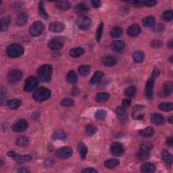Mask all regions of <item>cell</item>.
<instances>
[{
    "instance_id": "1",
    "label": "cell",
    "mask_w": 173,
    "mask_h": 173,
    "mask_svg": "<svg viewBox=\"0 0 173 173\" xmlns=\"http://www.w3.org/2000/svg\"><path fill=\"white\" fill-rule=\"evenodd\" d=\"M53 68L50 64H44L37 70V74L39 78L45 83H48L52 78Z\"/></svg>"
},
{
    "instance_id": "2",
    "label": "cell",
    "mask_w": 173,
    "mask_h": 173,
    "mask_svg": "<svg viewBox=\"0 0 173 173\" xmlns=\"http://www.w3.org/2000/svg\"><path fill=\"white\" fill-rule=\"evenodd\" d=\"M24 52V49L23 45L18 43H12L8 46L6 49V53L9 57L14 58L20 57L23 55Z\"/></svg>"
},
{
    "instance_id": "3",
    "label": "cell",
    "mask_w": 173,
    "mask_h": 173,
    "mask_svg": "<svg viewBox=\"0 0 173 173\" xmlns=\"http://www.w3.org/2000/svg\"><path fill=\"white\" fill-rule=\"evenodd\" d=\"M51 96V92L47 88L41 87L36 89L33 93V97L37 102H43L48 99Z\"/></svg>"
},
{
    "instance_id": "4",
    "label": "cell",
    "mask_w": 173,
    "mask_h": 173,
    "mask_svg": "<svg viewBox=\"0 0 173 173\" xmlns=\"http://www.w3.org/2000/svg\"><path fill=\"white\" fill-rule=\"evenodd\" d=\"M39 85V79L35 76L29 77L25 81L24 89L26 92H31L33 91Z\"/></svg>"
},
{
    "instance_id": "5",
    "label": "cell",
    "mask_w": 173,
    "mask_h": 173,
    "mask_svg": "<svg viewBox=\"0 0 173 173\" xmlns=\"http://www.w3.org/2000/svg\"><path fill=\"white\" fill-rule=\"evenodd\" d=\"M76 23L80 30L86 31L89 29L91 24H92V20L88 16L82 15L78 18Z\"/></svg>"
},
{
    "instance_id": "6",
    "label": "cell",
    "mask_w": 173,
    "mask_h": 173,
    "mask_svg": "<svg viewBox=\"0 0 173 173\" xmlns=\"http://www.w3.org/2000/svg\"><path fill=\"white\" fill-rule=\"evenodd\" d=\"M44 29H45V27L41 22L36 21L31 26L29 33L33 37H37L43 33Z\"/></svg>"
},
{
    "instance_id": "7",
    "label": "cell",
    "mask_w": 173,
    "mask_h": 173,
    "mask_svg": "<svg viewBox=\"0 0 173 173\" xmlns=\"http://www.w3.org/2000/svg\"><path fill=\"white\" fill-rule=\"evenodd\" d=\"M22 77H23V73H22V72L19 70H16V69L10 70L8 72L7 76L8 82L12 84L18 83V82L21 80Z\"/></svg>"
},
{
    "instance_id": "8",
    "label": "cell",
    "mask_w": 173,
    "mask_h": 173,
    "mask_svg": "<svg viewBox=\"0 0 173 173\" xmlns=\"http://www.w3.org/2000/svg\"><path fill=\"white\" fill-rule=\"evenodd\" d=\"M8 155L13 158L18 163H24L29 162L31 160V157L29 155H18L14 151H10L8 152Z\"/></svg>"
},
{
    "instance_id": "9",
    "label": "cell",
    "mask_w": 173,
    "mask_h": 173,
    "mask_svg": "<svg viewBox=\"0 0 173 173\" xmlns=\"http://www.w3.org/2000/svg\"><path fill=\"white\" fill-rule=\"evenodd\" d=\"M73 151L70 147H64L56 151V156L60 159H67L72 156Z\"/></svg>"
},
{
    "instance_id": "10",
    "label": "cell",
    "mask_w": 173,
    "mask_h": 173,
    "mask_svg": "<svg viewBox=\"0 0 173 173\" xmlns=\"http://www.w3.org/2000/svg\"><path fill=\"white\" fill-rule=\"evenodd\" d=\"M28 122L27 121L24 120V119H20L16 121L12 126V130L16 133H20V132H23L26 131L28 128Z\"/></svg>"
},
{
    "instance_id": "11",
    "label": "cell",
    "mask_w": 173,
    "mask_h": 173,
    "mask_svg": "<svg viewBox=\"0 0 173 173\" xmlns=\"http://www.w3.org/2000/svg\"><path fill=\"white\" fill-rule=\"evenodd\" d=\"M124 147L118 142L113 143L110 146V152L113 156H120L124 153Z\"/></svg>"
},
{
    "instance_id": "12",
    "label": "cell",
    "mask_w": 173,
    "mask_h": 173,
    "mask_svg": "<svg viewBox=\"0 0 173 173\" xmlns=\"http://www.w3.org/2000/svg\"><path fill=\"white\" fill-rule=\"evenodd\" d=\"M154 81H155V79L150 77V79L147 81L146 88H145V95H146L147 98L149 99H151L153 97Z\"/></svg>"
},
{
    "instance_id": "13",
    "label": "cell",
    "mask_w": 173,
    "mask_h": 173,
    "mask_svg": "<svg viewBox=\"0 0 173 173\" xmlns=\"http://www.w3.org/2000/svg\"><path fill=\"white\" fill-rule=\"evenodd\" d=\"M145 115V107L143 106L137 105L135 107L132 117L134 120H141Z\"/></svg>"
},
{
    "instance_id": "14",
    "label": "cell",
    "mask_w": 173,
    "mask_h": 173,
    "mask_svg": "<svg viewBox=\"0 0 173 173\" xmlns=\"http://www.w3.org/2000/svg\"><path fill=\"white\" fill-rule=\"evenodd\" d=\"M65 29L64 24L60 22H53L49 24V29L53 33H60Z\"/></svg>"
},
{
    "instance_id": "15",
    "label": "cell",
    "mask_w": 173,
    "mask_h": 173,
    "mask_svg": "<svg viewBox=\"0 0 173 173\" xmlns=\"http://www.w3.org/2000/svg\"><path fill=\"white\" fill-rule=\"evenodd\" d=\"M173 84L172 82H166L163 85L160 96L161 97H166L169 96L172 92Z\"/></svg>"
},
{
    "instance_id": "16",
    "label": "cell",
    "mask_w": 173,
    "mask_h": 173,
    "mask_svg": "<svg viewBox=\"0 0 173 173\" xmlns=\"http://www.w3.org/2000/svg\"><path fill=\"white\" fill-rule=\"evenodd\" d=\"M151 122L154 124L160 126L164 123V119L163 116L159 113H153L151 116Z\"/></svg>"
},
{
    "instance_id": "17",
    "label": "cell",
    "mask_w": 173,
    "mask_h": 173,
    "mask_svg": "<svg viewBox=\"0 0 173 173\" xmlns=\"http://www.w3.org/2000/svg\"><path fill=\"white\" fill-rule=\"evenodd\" d=\"M141 31V30L139 25H138L137 24H135L128 27V29H127V34L130 37H136L139 35Z\"/></svg>"
},
{
    "instance_id": "18",
    "label": "cell",
    "mask_w": 173,
    "mask_h": 173,
    "mask_svg": "<svg viewBox=\"0 0 173 173\" xmlns=\"http://www.w3.org/2000/svg\"><path fill=\"white\" fill-rule=\"evenodd\" d=\"M117 62V59L113 56H106L102 59L103 64L106 67H111L114 66Z\"/></svg>"
},
{
    "instance_id": "19",
    "label": "cell",
    "mask_w": 173,
    "mask_h": 173,
    "mask_svg": "<svg viewBox=\"0 0 173 173\" xmlns=\"http://www.w3.org/2000/svg\"><path fill=\"white\" fill-rule=\"evenodd\" d=\"M28 20V14L25 12H22L20 14H18L16 24L18 27H23L26 24Z\"/></svg>"
},
{
    "instance_id": "20",
    "label": "cell",
    "mask_w": 173,
    "mask_h": 173,
    "mask_svg": "<svg viewBox=\"0 0 173 173\" xmlns=\"http://www.w3.org/2000/svg\"><path fill=\"white\" fill-rule=\"evenodd\" d=\"M116 113H117L119 119H120L122 122H126L127 119V114L125 108H124L123 106L117 107V108H116Z\"/></svg>"
},
{
    "instance_id": "21",
    "label": "cell",
    "mask_w": 173,
    "mask_h": 173,
    "mask_svg": "<svg viewBox=\"0 0 173 173\" xmlns=\"http://www.w3.org/2000/svg\"><path fill=\"white\" fill-rule=\"evenodd\" d=\"M125 43L124 41L121 40L114 41L111 43V48L115 52H120L124 48Z\"/></svg>"
},
{
    "instance_id": "22",
    "label": "cell",
    "mask_w": 173,
    "mask_h": 173,
    "mask_svg": "<svg viewBox=\"0 0 173 173\" xmlns=\"http://www.w3.org/2000/svg\"><path fill=\"white\" fill-rule=\"evenodd\" d=\"M48 47L52 50H59L62 48L63 43L58 40L53 39L50 41L48 43Z\"/></svg>"
},
{
    "instance_id": "23",
    "label": "cell",
    "mask_w": 173,
    "mask_h": 173,
    "mask_svg": "<svg viewBox=\"0 0 173 173\" xmlns=\"http://www.w3.org/2000/svg\"><path fill=\"white\" fill-rule=\"evenodd\" d=\"M136 157L139 160H142V161L146 160L148 159L150 157L149 151L140 148L139 152H137V153H136Z\"/></svg>"
},
{
    "instance_id": "24",
    "label": "cell",
    "mask_w": 173,
    "mask_h": 173,
    "mask_svg": "<svg viewBox=\"0 0 173 173\" xmlns=\"http://www.w3.org/2000/svg\"><path fill=\"white\" fill-rule=\"evenodd\" d=\"M155 165L152 163H146L141 166V171L145 173H151L155 171Z\"/></svg>"
},
{
    "instance_id": "25",
    "label": "cell",
    "mask_w": 173,
    "mask_h": 173,
    "mask_svg": "<svg viewBox=\"0 0 173 173\" xmlns=\"http://www.w3.org/2000/svg\"><path fill=\"white\" fill-rule=\"evenodd\" d=\"M56 6L59 10H68L71 7L70 2L67 1H58L56 2Z\"/></svg>"
},
{
    "instance_id": "26",
    "label": "cell",
    "mask_w": 173,
    "mask_h": 173,
    "mask_svg": "<svg viewBox=\"0 0 173 173\" xmlns=\"http://www.w3.org/2000/svg\"><path fill=\"white\" fill-rule=\"evenodd\" d=\"M162 158L168 166H170L172 163V157L171 153L167 151H163L162 152Z\"/></svg>"
},
{
    "instance_id": "27",
    "label": "cell",
    "mask_w": 173,
    "mask_h": 173,
    "mask_svg": "<svg viewBox=\"0 0 173 173\" xmlns=\"http://www.w3.org/2000/svg\"><path fill=\"white\" fill-rule=\"evenodd\" d=\"M153 133H154L153 128L151 127H147L146 128H144V129L139 131V134L140 135V136L143 137H152Z\"/></svg>"
},
{
    "instance_id": "28",
    "label": "cell",
    "mask_w": 173,
    "mask_h": 173,
    "mask_svg": "<svg viewBox=\"0 0 173 173\" xmlns=\"http://www.w3.org/2000/svg\"><path fill=\"white\" fill-rule=\"evenodd\" d=\"M10 18L9 16L3 18L0 21V24H1V26H0V29L2 32H5L8 30L9 25H10Z\"/></svg>"
},
{
    "instance_id": "29",
    "label": "cell",
    "mask_w": 173,
    "mask_h": 173,
    "mask_svg": "<svg viewBox=\"0 0 173 173\" xmlns=\"http://www.w3.org/2000/svg\"><path fill=\"white\" fill-rule=\"evenodd\" d=\"M120 164V161L118 159H109L104 162V166L106 168L112 169L116 167Z\"/></svg>"
},
{
    "instance_id": "30",
    "label": "cell",
    "mask_w": 173,
    "mask_h": 173,
    "mask_svg": "<svg viewBox=\"0 0 173 173\" xmlns=\"http://www.w3.org/2000/svg\"><path fill=\"white\" fill-rule=\"evenodd\" d=\"M110 98V95L107 93H99L96 96V100L99 103H104Z\"/></svg>"
},
{
    "instance_id": "31",
    "label": "cell",
    "mask_w": 173,
    "mask_h": 173,
    "mask_svg": "<svg viewBox=\"0 0 173 173\" xmlns=\"http://www.w3.org/2000/svg\"><path fill=\"white\" fill-rule=\"evenodd\" d=\"M85 51L84 49L82 48H76L72 49L70 52H69V54H70L72 57L73 58H78L80 57L84 53Z\"/></svg>"
},
{
    "instance_id": "32",
    "label": "cell",
    "mask_w": 173,
    "mask_h": 173,
    "mask_svg": "<svg viewBox=\"0 0 173 173\" xmlns=\"http://www.w3.org/2000/svg\"><path fill=\"white\" fill-rule=\"evenodd\" d=\"M78 152H79L81 158H83V159L85 158L87 154V152H88L87 147H86L85 145L83 143H80L78 145Z\"/></svg>"
},
{
    "instance_id": "33",
    "label": "cell",
    "mask_w": 173,
    "mask_h": 173,
    "mask_svg": "<svg viewBox=\"0 0 173 173\" xmlns=\"http://www.w3.org/2000/svg\"><path fill=\"white\" fill-rule=\"evenodd\" d=\"M67 81L68 83L70 84L76 83L77 81V75L76 74V72L72 70H70L67 76Z\"/></svg>"
},
{
    "instance_id": "34",
    "label": "cell",
    "mask_w": 173,
    "mask_h": 173,
    "mask_svg": "<svg viewBox=\"0 0 173 173\" xmlns=\"http://www.w3.org/2000/svg\"><path fill=\"white\" fill-rule=\"evenodd\" d=\"M22 103V102L19 99H12L7 102V106L11 110H15L19 108Z\"/></svg>"
},
{
    "instance_id": "35",
    "label": "cell",
    "mask_w": 173,
    "mask_h": 173,
    "mask_svg": "<svg viewBox=\"0 0 173 173\" xmlns=\"http://www.w3.org/2000/svg\"><path fill=\"white\" fill-rule=\"evenodd\" d=\"M52 139L54 140H65L67 139V134L63 131H56L52 135Z\"/></svg>"
},
{
    "instance_id": "36",
    "label": "cell",
    "mask_w": 173,
    "mask_h": 173,
    "mask_svg": "<svg viewBox=\"0 0 173 173\" xmlns=\"http://www.w3.org/2000/svg\"><path fill=\"white\" fill-rule=\"evenodd\" d=\"M16 143L19 147H25L29 144V139L26 137L20 136L16 139Z\"/></svg>"
},
{
    "instance_id": "37",
    "label": "cell",
    "mask_w": 173,
    "mask_h": 173,
    "mask_svg": "<svg viewBox=\"0 0 173 173\" xmlns=\"http://www.w3.org/2000/svg\"><path fill=\"white\" fill-rule=\"evenodd\" d=\"M89 8L88 6L84 4V3H79L75 6V10H76L77 12L78 13H85V12H87L89 11Z\"/></svg>"
},
{
    "instance_id": "38",
    "label": "cell",
    "mask_w": 173,
    "mask_h": 173,
    "mask_svg": "<svg viewBox=\"0 0 173 173\" xmlns=\"http://www.w3.org/2000/svg\"><path fill=\"white\" fill-rule=\"evenodd\" d=\"M122 34V30L121 27H113L110 31V35L113 38H118L121 37Z\"/></svg>"
},
{
    "instance_id": "39",
    "label": "cell",
    "mask_w": 173,
    "mask_h": 173,
    "mask_svg": "<svg viewBox=\"0 0 173 173\" xmlns=\"http://www.w3.org/2000/svg\"><path fill=\"white\" fill-rule=\"evenodd\" d=\"M103 77V73L102 72L100 71H97L96 72L95 74H93V77H92V79H91L90 83L92 85H95L98 83L99 82L101 81V79Z\"/></svg>"
},
{
    "instance_id": "40",
    "label": "cell",
    "mask_w": 173,
    "mask_h": 173,
    "mask_svg": "<svg viewBox=\"0 0 173 173\" xmlns=\"http://www.w3.org/2000/svg\"><path fill=\"white\" fill-rule=\"evenodd\" d=\"M90 67L87 65L81 66V67L78 68V72H79L80 75H81L82 77L87 76V75L90 73Z\"/></svg>"
},
{
    "instance_id": "41",
    "label": "cell",
    "mask_w": 173,
    "mask_h": 173,
    "mask_svg": "<svg viewBox=\"0 0 173 173\" xmlns=\"http://www.w3.org/2000/svg\"><path fill=\"white\" fill-rule=\"evenodd\" d=\"M143 24L146 27L151 28L153 27L155 24V19L152 16H148L145 18L143 20Z\"/></svg>"
},
{
    "instance_id": "42",
    "label": "cell",
    "mask_w": 173,
    "mask_h": 173,
    "mask_svg": "<svg viewBox=\"0 0 173 173\" xmlns=\"http://www.w3.org/2000/svg\"><path fill=\"white\" fill-rule=\"evenodd\" d=\"M159 108L162 111L168 112L172 110L173 104L171 102H164L159 105Z\"/></svg>"
},
{
    "instance_id": "43",
    "label": "cell",
    "mask_w": 173,
    "mask_h": 173,
    "mask_svg": "<svg viewBox=\"0 0 173 173\" xmlns=\"http://www.w3.org/2000/svg\"><path fill=\"white\" fill-rule=\"evenodd\" d=\"M43 2H40L39 4V8H38V12L39 14L41 17L43 19H48V15L47 14V12L45 10V8H44L43 6Z\"/></svg>"
},
{
    "instance_id": "44",
    "label": "cell",
    "mask_w": 173,
    "mask_h": 173,
    "mask_svg": "<svg viewBox=\"0 0 173 173\" xmlns=\"http://www.w3.org/2000/svg\"><path fill=\"white\" fill-rule=\"evenodd\" d=\"M137 89L135 86H130L125 89L124 94L125 96L128 97H133L136 93Z\"/></svg>"
},
{
    "instance_id": "45",
    "label": "cell",
    "mask_w": 173,
    "mask_h": 173,
    "mask_svg": "<svg viewBox=\"0 0 173 173\" xmlns=\"http://www.w3.org/2000/svg\"><path fill=\"white\" fill-rule=\"evenodd\" d=\"M133 58L135 62L140 63L143 60L144 53L142 52H136L133 53Z\"/></svg>"
},
{
    "instance_id": "46",
    "label": "cell",
    "mask_w": 173,
    "mask_h": 173,
    "mask_svg": "<svg viewBox=\"0 0 173 173\" xmlns=\"http://www.w3.org/2000/svg\"><path fill=\"white\" fill-rule=\"evenodd\" d=\"M162 18L163 20L166 22H170L172 20L173 14L172 10H166L162 15Z\"/></svg>"
},
{
    "instance_id": "47",
    "label": "cell",
    "mask_w": 173,
    "mask_h": 173,
    "mask_svg": "<svg viewBox=\"0 0 173 173\" xmlns=\"http://www.w3.org/2000/svg\"><path fill=\"white\" fill-rule=\"evenodd\" d=\"M97 128L93 124H88L86 127V134L89 137L93 136L96 133Z\"/></svg>"
},
{
    "instance_id": "48",
    "label": "cell",
    "mask_w": 173,
    "mask_h": 173,
    "mask_svg": "<svg viewBox=\"0 0 173 173\" xmlns=\"http://www.w3.org/2000/svg\"><path fill=\"white\" fill-rule=\"evenodd\" d=\"M107 113L104 110H98L95 114V117L98 120H103L106 116Z\"/></svg>"
},
{
    "instance_id": "49",
    "label": "cell",
    "mask_w": 173,
    "mask_h": 173,
    "mask_svg": "<svg viewBox=\"0 0 173 173\" xmlns=\"http://www.w3.org/2000/svg\"><path fill=\"white\" fill-rule=\"evenodd\" d=\"M103 24L102 23L99 25L98 27H97V29L96 31L97 41H99L101 40L102 36V33H103Z\"/></svg>"
},
{
    "instance_id": "50",
    "label": "cell",
    "mask_w": 173,
    "mask_h": 173,
    "mask_svg": "<svg viewBox=\"0 0 173 173\" xmlns=\"http://www.w3.org/2000/svg\"><path fill=\"white\" fill-rule=\"evenodd\" d=\"M74 103V100L72 99H64L61 102V105L67 107H70L73 106Z\"/></svg>"
},
{
    "instance_id": "51",
    "label": "cell",
    "mask_w": 173,
    "mask_h": 173,
    "mask_svg": "<svg viewBox=\"0 0 173 173\" xmlns=\"http://www.w3.org/2000/svg\"><path fill=\"white\" fill-rule=\"evenodd\" d=\"M157 4L156 1L154 0H146V1H142L143 5L147 6V7H153Z\"/></svg>"
},
{
    "instance_id": "52",
    "label": "cell",
    "mask_w": 173,
    "mask_h": 173,
    "mask_svg": "<svg viewBox=\"0 0 173 173\" xmlns=\"http://www.w3.org/2000/svg\"><path fill=\"white\" fill-rule=\"evenodd\" d=\"M140 148L146 150H147V151H150L151 149L152 148V145L149 143H141V146H140Z\"/></svg>"
},
{
    "instance_id": "53",
    "label": "cell",
    "mask_w": 173,
    "mask_h": 173,
    "mask_svg": "<svg viewBox=\"0 0 173 173\" xmlns=\"http://www.w3.org/2000/svg\"><path fill=\"white\" fill-rule=\"evenodd\" d=\"M162 45V42L160 40H153L151 42V46L153 48H159V47Z\"/></svg>"
},
{
    "instance_id": "54",
    "label": "cell",
    "mask_w": 173,
    "mask_h": 173,
    "mask_svg": "<svg viewBox=\"0 0 173 173\" xmlns=\"http://www.w3.org/2000/svg\"><path fill=\"white\" fill-rule=\"evenodd\" d=\"M6 92H5V89H4V87H2V89H1V102L2 103H4V102L5 100L6 99Z\"/></svg>"
},
{
    "instance_id": "55",
    "label": "cell",
    "mask_w": 173,
    "mask_h": 173,
    "mask_svg": "<svg viewBox=\"0 0 173 173\" xmlns=\"http://www.w3.org/2000/svg\"><path fill=\"white\" fill-rule=\"evenodd\" d=\"M159 74H160V72L158 69H156V68L154 69L152 72V74H151V78H153V79H156V78L159 76Z\"/></svg>"
},
{
    "instance_id": "56",
    "label": "cell",
    "mask_w": 173,
    "mask_h": 173,
    "mask_svg": "<svg viewBox=\"0 0 173 173\" xmlns=\"http://www.w3.org/2000/svg\"><path fill=\"white\" fill-rule=\"evenodd\" d=\"M81 172H87V173H92V172L97 173V171L96 169L92 168H85V169H83Z\"/></svg>"
},
{
    "instance_id": "57",
    "label": "cell",
    "mask_w": 173,
    "mask_h": 173,
    "mask_svg": "<svg viewBox=\"0 0 173 173\" xmlns=\"http://www.w3.org/2000/svg\"><path fill=\"white\" fill-rule=\"evenodd\" d=\"M131 100L128 99H125L122 101V106L124 108H127V107L131 105Z\"/></svg>"
},
{
    "instance_id": "58",
    "label": "cell",
    "mask_w": 173,
    "mask_h": 173,
    "mask_svg": "<svg viewBox=\"0 0 173 173\" xmlns=\"http://www.w3.org/2000/svg\"><path fill=\"white\" fill-rule=\"evenodd\" d=\"M92 4L93 7L99 8V6L101 5L102 3H101V2L99 1V0H93V1H92Z\"/></svg>"
},
{
    "instance_id": "59",
    "label": "cell",
    "mask_w": 173,
    "mask_h": 173,
    "mask_svg": "<svg viewBox=\"0 0 173 173\" xmlns=\"http://www.w3.org/2000/svg\"><path fill=\"white\" fill-rule=\"evenodd\" d=\"M166 143H167V145H168V146L172 147V145H173V139H172V137L168 138L167 141H166Z\"/></svg>"
},
{
    "instance_id": "60",
    "label": "cell",
    "mask_w": 173,
    "mask_h": 173,
    "mask_svg": "<svg viewBox=\"0 0 173 173\" xmlns=\"http://www.w3.org/2000/svg\"><path fill=\"white\" fill-rule=\"evenodd\" d=\"M168 45L170 48H172V47H173V41L171 40V41H170L168 43Z\"/></svg>"
},
{
    "instance_id": "61",
    "label": "cell",
    "mask_w": 173,
    "mask_h": 173,
    "mask_svg": "<svg viewBox=\"0 0 173 173\" xmlns=\"http://www.w3.org/2000/svg\"><path fill=\"white\" fill-rule=\"evenodd\" d=\"M168 121H169V122L171 124H172V117L171 116V117H170L169 118H168Z\"/></svg>"
},
{
    "instance_id": "62",
    "label": "cell",
    "mask_w": 173,
    "mask_h": 173,
    "mask_svg": "<svg viewBox=\"0 0 173 173\" xmlns=\"http://www.w3.org/2000/svg\"><path fill=\"white\" fill-rule=\"evenodd\" d=\"M20 172H29V171H28V170H21V171H20Z\"/></svg>"
},
{
    "instance_id": "63",
    "label": "cell",
    "mask_w": 173,
    "mask_h": 173,
    "mask_svg": "<svg viewBox=\"0 0 173 173\" xmlns=\"http://www.w3.org/2000/svg\"><path fill=\"white\" fill-rule=\"evenodd\" d=\"M172 56H171V58H170V60H171V62H172Z\"/></svg>"
}]
</instances>
